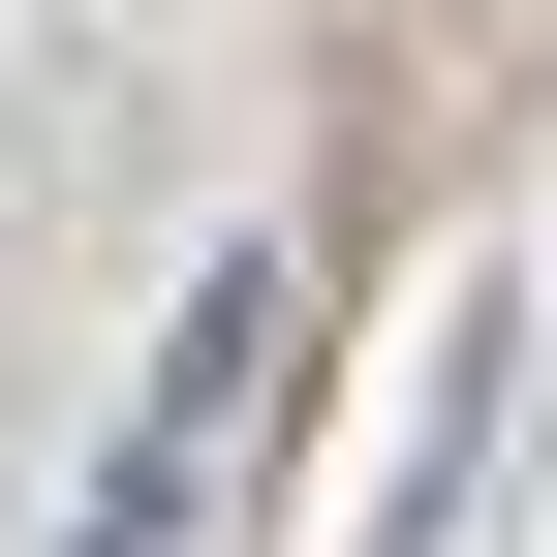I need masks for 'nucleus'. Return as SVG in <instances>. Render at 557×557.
<instances>
[{
	"label": "nucleus",
	"mask_w": 557,
	"mask_h": 557,
	"mask_svg": "<svg viewBox=\"0 0 557 557\" xmlns=\"http://www.w3.org/2000/svg\"><path fill=\"white\" fill-rule=\"evenodd\" d=\"M278 341H310V248H218V278H186V341H156V403H124V465H94V527H62V557H186V527H218V465H248V403H278Z\"/></svg>",
	"instance_id": "nucleus-1"
}]
</instances>
